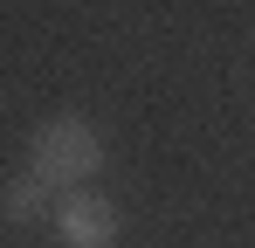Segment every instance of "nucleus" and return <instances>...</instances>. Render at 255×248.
Listing matches in <instances>:
<instances>
[{
    "label": "nucleus",
    "instance_id": "1",
    "mask_svg": "<svg viewBox=\"0 0 255 248\" xmlns=\"http://www.w3.org/2000/svg\"><path fill=\"white\" fill-rule=\"evenodd\" d=\"M97 165H104V131L76 111H62V118H48L35 131V145H28V172L42 179L48 193H76L97 179Z\"/></svg>",
    "mask_w": 255,
    "mask_h": 248
},
{
    "label": "nucleus",
    "instance_id": "2",
    "mask_svg": "<svg viewBox=\"0 0 255 248\" xmlns=\"http://www.w3.org/2000/svg\"><path fill=\"white\" fill-rule=\"evenodd\" d=\"M48 221H55V242H62V248H111V242H118V228H125L118 207L104 200V193H90V186L62 193Z\"/></svg>",
    "mask_w": 255,
    "mask_h": 248
},
{
    "label": "nucleus",
    "instance_id": "3",
    "mask_svg": "<svg viewBox=\"0 0 255 248\" xmlns=\"http://www.w3.org/2000/svg\"><path fill=\"white\" fill-rule=\"evenodd\" d=\"M0 214H7V221H21V228H28V221H42V214H48V186L35 179V172H21V179L0 193Z\"/></svg>",
    "mask_w": 255,
    "mask_h": 248
}]
</instances>
